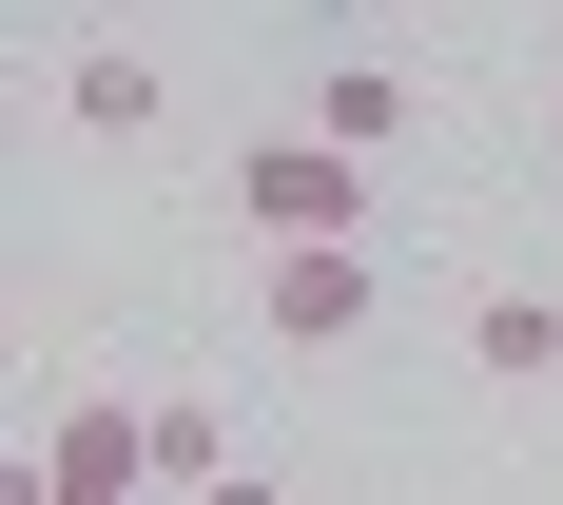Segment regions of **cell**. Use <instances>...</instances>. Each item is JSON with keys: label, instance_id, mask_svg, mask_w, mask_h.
<instances>
[{"label": "cell", "instance_id": "obj_2", "mask_svg": "<svg viewBox=\"0 0 563 505\" xmlns=\"http://www.w3.org/2000/svg\"><path fill=\"white\" fill-rule=\"evenodd\" d=\"M136 486H156V408H117V389H78L20 448V505H136Z\"/></svg>", "mask_w": 563, "mask_h": 505}, {"label": "cell", "instance_id": "obj_6", "mask_svg": "<svg viewBox=\"0 0 563 505\" xmlns=\"http://www.w3.org/2000/svg\"><path fill=\"white\" fill-rule=\"evenodd\" d=\"M466 370H486V389H544L563 370V292H486V311H466Z\"/></svg>", "mask_w": 563, "mask_h": 505}, {"label": "cell", "instance_id": "obj_8", "mask_svg": "<svg viewBox=\"0 0 563 505\" xmlns=\"http://www.w3.org/2000/svg\"><path fill=\"white\" fill-rule=\"evenodd\" d=\"M544 117H563V78H544Z\"/></svg>", "mask_w": 563, "mask_h": 505}, {"label": "cell", "instance_id": "obj_1", "mask_svg": "<svg viewBox=\"0 0 563 505\" xmlns=\"http://www.w3.org/2000/svg\"><path fill=\"white\" fill-rule=\"evenodd\" d=\"M233 215H253V253H369V175L331 136H253L233 156Z\"/></svg>", "mask_w": 563, "mask_h": 505}, {"label": "cell", "instance_id": "obj_3", "mask_svg": "<svg viewBox=\"0 0 563 505\" xmlns=\"http://www.w3.org/2000/svg\"><path fill=\"white\" fill-rule=\"evenodd\" d=\"M253 311H273V350H350L369 311H389V253H273Z\"/></svg>", "mask_w": 563, "mask_h": 505}, {"label": "cell", "instance_id": "obj_4", "mask_svg": "<svg viewBox=\"0 0 563 505\" xmlns=\"http://www.w3.org/2000/svg\"><path fill=\"white\" fill-rule=\"evenodd\" d=\"M311 136H331L350 175H389V136H428V98H408V58H331V78H311Z\"/></svg>", "mask_w": 563, "mask_h": 505}, {"label": "cell", "instance_id": "obj_5", "mask_svg": "<svg viewBox=\"0 0 563 505\" xmlns=\"http://www.w3.org/2000/svg\"><path fill=\"white\" fill-rule=\"evenodd\" d=\"M58 117H78L98 156H117V136H156V58H136V40H78V78H58Z\"/></svg>", "mask_w": 563, "mask_h": 505}, {"label": "cell", "instance_id": "obj_7", "mask_svg": "<svg viewBox=\"0 0 563 505\" xmlns=\"http://www.w3.org/2000/svg\"><path fill=\"white\" fill-rule=\"evenodd\" d=\"M195 505H273V466H233V486H195Z\"/></svg>", "mask_w": 563, "mask_h": 505}]
</instances>
